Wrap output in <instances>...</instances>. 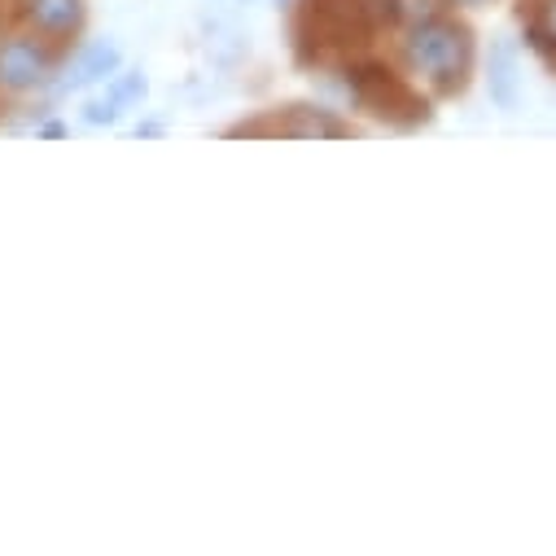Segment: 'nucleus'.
<instances>
[{
	"instance_id": "4",
	"label": "nucleus",
	"mask_w": 556,
	"mask_h": 556,
	"mask_svg": "<svg viewBox=\"0 0 556 556\" xmlns=\"http://www.w3.org/2000/svg\"><path fill=\"white\" fill-rule=\"evenodd\" d=\"M146 92H150V79H146L141 71H114V75L101 84V92H92V97L84 101L79 118H84L88 127H114L123 114L141 110Z\"/></svg>"
},
{
	"instance_id": "8",
	"label": "nucleus",
	"mask_w": 556,
	"mask_h": 556,
	"mask_svg": "<svg viewBox=\"0 0 556 556\" xmlns=\"http://www.w3.org/2000/svg\"><path fill=\"white\" fill-rule=\"evenodd\" d=\"M526 18V14H521ZM530 45L556 66V0H530V18H526Z\"/></svg>"
},
{
	"instance_id": "2",
	"label": "nucleus",
	"mask_w": 556,
	"mask_h": 556,
	"mask_svg": "<svg viewBox=\"0 0 556 556\" xmlns=\"http://www.w3.org/2000/svg\"><path fill=\"white\" fill-rule=\"evenodd\" d=\"M346 92L359 110H368L372 118H381L390 127H416L430 118V101L381 62H351Z\"/></svg>"
},
{
	"instance_id": "1",
	"label": "nucleus",
	"mask_w": 556,
	"mask_h": 556,
	"mask_svg": "<svg viewBox=\"0 0 556 556\" xmlns=\"http://www.w3.org/2000/svg\"><path fill=\"white\" fill-rule=\"evenodd\" d=\"M399 62L412 79H426L439 97H452L469 84L473 71V31L447 14L407 23L399 40Z\"/></svg>"
},
{
	"instance_id": "6",
	"label": "nucleus",
	"mask_w": 556,
	"mask_h": 556,
	"mask_svg": "<svg viewBox=\"0 0 556 556\" xmlns=\"http://www.w3.org/2000/svg\"><path fill=\"white\" fill-rule=\"evenodd\" d=\"M486 97L495 110L517 114L521 110V58L513 40H495L486 58Z\"/></svg>"
},
{
	"instance_id": "10",
	"label": "nucleus",
	"mask_w": 556,
	"mask_h": 556,
	"mask_svg": "<svg viewBox=\"0 0 556 556\" xmlns=\"http://www.w3.org/2000/svg\"><path fill=\"white\" fill-rule=\"evenodd\" d=\"M460 5H482V0H460Z\"/></svg>"
},
{
	"instance_id": "9",
	"label": "nucleus",
	"mask_w": 556,
	"mask_h": 556,
	"mask_svg": "<svg viewBox=\"0 0 556 556\" xmlns=\"http://www.w3.org/2000/svg\"><path fill=\"white\" fill-rule=\"evenodd\" d=\"M443 10H447V0H394V18H399V23L439 18Z\"/></svg>"
},
{
	"instance_id": "5",
	"label": "nucleus",
	"mask_w": 556,
	"mask_h": 556,
	"mask_svg": "<svg viewBox=\"0 0 556 556\" xmlns=\"http://www.w3.org/2000/svg\"><path fill=\"white\" fill-rule=\"evenodd\" d=\"M18 23L66 49L71 40H79L88 23V5L84 0H18Z\"/></svg>"
},
{
	"instance_id": "3",
	"label": "nucleus",
	"mask_w": 556,
	"mask_h": 556,
	"mask_svg": "<svg viewBox=\"0 0 556 556\" xmlns=\"http://www.w3.org/2000/svg\"><path fill=\"white\" fill-rule=\"evenodd\" d=\"M114 71H123V49H118V40H88V45H79V49L58 66L49 92H53V97H75V92L101 88Z\"/></svg>"
},
{
	"instance_id": "7",
	"label": "nucleus",
	"mask_w": 556,
	"mask_h": 556,
	"mask_svg": "<svg viewBox=\"0 0 556 556\" xmlns=\"http://www.w3.org/2000/svg\"><path fill=\"white\" fill-rule=\"evenodd\" d=\"M276 131L281 136H329V141H338V136H351L355 127L333 118L329 110H312V105H294L286 110V118L276 123Z\"/></svg>"
}]
</instances>
